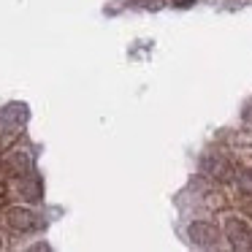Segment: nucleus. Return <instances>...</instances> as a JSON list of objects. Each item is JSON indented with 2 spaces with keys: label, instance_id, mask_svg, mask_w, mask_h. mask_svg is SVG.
I'll list each match as a JSON object with an SVG mask.
<instances>
[{
  "label": "nucleus",
  "instance_id": "nucleus-1",
  "mask_svg": "<svg viewBox=\"0 0 252 252\" xmlns=\"http://www.w3.org/2000/svg\"><path fill=\"white\" fill-rule=\"evenodd\" d=\"M201 174L206 176V179H214V182H230L236 171H233V165H230V160L225 158V155L206 152L201 158Z\"/></svg>",
  "mask_w": 252,
  "mask_h": 252
},
{
  "label": "nucleus",
  "instance_id": "nucleus-2",
  "mask_svg": "<svg viewBox=\"0 0 252 252\" xmlns=\"http://www.w3.org/2000/svg\"><path fill=\"white\" fill-rule=\"evenodd\" d=\"M28 120V106L25 103H11L0 111V136L6 138L11 133H17V127H22V122Z\"/></svg>",
  "mask_w": 252,
  "mask_h": 252
},
{
  "label": "nucleus",
  "instance_id": "nucleus-3",
  "mask_svg": "<svg viewBox=\"0 0 252 252\" xmlns=\"http://www.w3.org/2000/svg\"><path fill=\"white\" fill-rule=\"evenodd\" d=\"M225 236H228V241L233 244V250H250L252 247V233H250V228H247V222L239 217H228V222H225Z\"/></svg>",
  "mask_w": 252,
  "mask_h": 252
},
{
  "label": "nucleus",
  "instance_id": "nucleus-4",
  "mask_svg": "<svg viewBox=\"0 0 252 252\" xmlns=\"http://www.w3.org/2000/svg\"><path fill=\"white\" fill-rule=\"evenodd\" d=\"M8 225H11L14 230H22V233H30V230H41L44 228V220L38 217L35 212H30V209H11L8 212Z\"/></svg>",
  "mask_w": 252,
  "mask_h": 252
},
{
  "label": "nucleus",
  "instance_id": "nucleus-5",
  "mask_svg": "<svg viewBox=\"0 0 252 252\" xmlns=\"http://www.w3.org/2000/svg\"><path fill=\"white\" fill-rule=\"evenodd\" d=\"M187 236H190L192 244L203 247V250L217 247V241H220V230L214 228V225H209V222H192L190 228H187Z\"/></svg>",
  "mask_w": 252,
  "mask_h": 252
},
{
  "label": "nucleus",
  "instance_id": "nucleus-6",
  "mask_svg": "<svg viewBox=\"0 0 252 252\" xmlns=\"http://www.w3.org/2000/svg\"><path fill=\"white\" fill-rule=\"evenodd\" d=\"M3 165H6L14 176H25L33 168V155H30L28 149H14V152H8L6 158H3Z\"/></svg>",
  "mask_w": 252,
  "mask_h": 252
},
{
  "label": "nucleus",
  "instance_id": "nucleus-7",
  "mask_svg": "<svg viewBox=\"0 0 252 252\" xmlns=\"http://www.w3.org/2000/svg\"><path fill=\"white\" fill-rule=\"evenodd\" d=\"M19 192H22L28 201H41V198H44V185H41V176L38 174H25L22 176V185H19Z\"/></svg>",
  "mask_w": 252,
  "mask_h": 252
},
{
  "label": "nucleus",
  "instance_id": "nucleus-8",
  "mask_svg": "<svg viewBox=\"0 0 252 252\" xmlns=\"http://www.w3.org/2000/svg\"><path fill=\"white\" fill-rule=\"evenodd\" d=\"M236 185H239V190L244 192V195L252 198V168L239 171V176H236Z\"/></svg>",
  "mask_w": 252,
  "mask_h": 252
},
{
  "label": "nucleus",
  "instance_id": "nucleus-9",
  "mask_svg": "<svg viewBox=\"0 0 252 252\" xmlns=\"http://www.w3.org/2000/svg\"><path fill=\"white\" fill-rule=\"evenodd\" d=\"M136 6L147 8V11H158V8H163V0H133Z\"/></svg>",
  "mask_w": 252,
  "mask_h": 252
},
{
  "label": "nucleus",
  "instance_id": "nucleus-10",
  "mask_svg": "<svg viewBox=\"0 0 252 252\" xmlns=\"http://www.w3.org/2000/svg\"><path fill=\"white\" fill-rule=\"evenodd\" d=\"M176 8H190V6H195V0H171Z\"/></svg>",
  "mask_w": 252,
  "mask_h": 252
},
{
  "label": "nucleus",
  "instance_id": "nucleus-11",
  "mask_svg": "<svg viewBox=\"0 0 252 252\" xmlns=\"http://www.w3.org/2000/svg\"><path fill=\"white\" fill-rule=\"evenodd\" d=\"M244 122H247V125H250V127H252V103H250V106H247V109H244Z\"/></svg>",
  "mask_w": 252,
  "mask_h": 252
},
{
  "label": "nucleus",
  "instance_id": "nucleus-12",
  "mask_svg": "<svg viewBox=\"0 0 252 252\" xmlns=\"http://www.w3.org/2000/svg\"><path fill=\"white\" fill-rule=\"evenodd\" d=\"M0 250H3V241H0Z\"/></svg>",
  "mask_w": 252,
  "mask_h": 252
}]
</instances>
